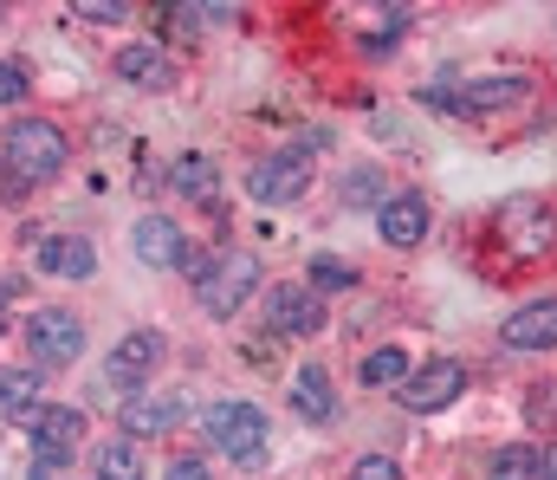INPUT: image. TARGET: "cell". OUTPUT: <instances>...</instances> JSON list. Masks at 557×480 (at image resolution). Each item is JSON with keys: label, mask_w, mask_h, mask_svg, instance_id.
<instances>
[{"label": "cell", "mask_w": 557, "mask_h": 480, "mask_svg": "<svg viewBox=\"0 0 557 480\" xmlns=\"http://www.w3.org/2000/svg\"><path fill=\"white\" fill-rule=\"evenodd\" d=\"M65 131L59 124H46V118H20L7 137H0V169L13 175V182H26V188H39V182H52L59 169H65Z\"/></svg>", "instance_id": "1"}, {"label": "cell", "mask_w": 557, "mask_h": 480, "mask_svg": "<svg viewBox=\"0 0 557 480\" xmlns=\"http://www.w3.org/2000/svg\"><path fill=\"white\" fill-rule=\"evenodd\" d=\"M201 429H208V442L214 448H227V461L234 468H260L267 461V409L260 403H214L208 416H201Z\"/></svg>", "instance_id": "2"}, {"label": "cell", "mask_w": 557, "mask_h": 480, "mask_svg": "<svg viewBox=\"0 0 557 480\" xmlns=\"http://www.w3.org/2000/svg\"><path fill=\"white\" fill-rule=\"evenodd\" d=\"M253 286H260V254H240V247H227L221 254V267L195 286V299H201V312H214V319H234L247 299H253Z\"/></svg>", "instance_id": "3"}, {"label": "cell", "mask_w": 557, "mask_h": 480, "mask_svg": "<svg viewBox=\"0 0 557 480\" xmlns=\"http://www.w3.org/2000/svg\"><path fill=\"white\" fill-rule=\"evenodd\" d=\"M305 188H311V157L305 150H278V157H260L247 169V195L260 208H292V201H305Z\"/></svg>", "instance_id": "4"}, {"label": "cell", "mask_w": 557, "mask_h": 480, "mask_svg": "<svg viewBox=\"0 0 557 480\" xmlns=\"http://www.w3.org/2000/svg\"><path fill=\"white\" fill-rule=\"evenodd\" d=\"M26 435H33V461L52 475V468L72 461V448H78V435H85V416H78L72 403H39V409L26 416Z\"/></svg>", "instance_id": "5"}, {"label": "cell", "mask_w": 557, "mask_h": 480, "mask_svg": "<svg viewBox=\"0 0 557 480\" xmlns=\"http://www.w3.org/2000/svg\"><path fill=\"white\" fill-rule=\"evenodd\" d=\"M499 247L506 254H519V260H532V254H545L557 241V214L545 208V201H532V195H512L506 208H499Z\"/></svg>", "instance_id": "6"}, {"label": "cell", "mask_w": 557, "mask_h": 480, "mask_svg": "<svg viewBox=\"0 0 557 480\" xmlns=\"http://www.w3.org/2000/svg\"><path fill=\"white\" fill-rule=\"evenodd\" d=\"M26 350L39 357V370H59V364H72V357H85V324L72 319L65 306H39V312L26 319Z\"/></svg>", "instance_id": "7"}, {"label": "cell", "mask_w": 557, "mask_h": 480, "mask_svg": "<svg viewBox=\"0 0 557 480\" xmlns=\"http://www.w3.org/2000/svg\"><path fill=\"white\" fill-rule=\"evenodd\" d=\"M460 390H467V370H460L454 357H428L421 370H409V383H403L396 396H403V409H416V416H434V409H447Z\"/></svg>", "instance_id": "8"}, {"label": "cell", "mask_w": 557, "mask_h": 480, "mask_svg": "<svg viewBox=\"0 0 557 480\" xmlns=\"http://www.w3.org/2000/svg\"><path fill=\"white\" fill-rule=\"evenodd\" d=\"M169 357V344H162V331H131V337H117L111 344V364H104V377L111 383H124V390H137L156 377V364Z\"/></svg>", "instance_id": "9"}, {"label": "cell", "mask_w": 557, "mask_h": 480, "mask_svg": "<svg viewBox=\"0 0 557 480\" xmlns=\"http://www.w3.org/2000/svg\"><path fill=\"white\" fill-rule=\"evenodd\" d=\"M33 267H39L46 280H91V273H98V247H91L85 234H46L39 254H33Z\"/></svg>", "instance_id": "10"}, {"label": "cell", "mask_w": 557, "mask_h": 480, "mask_svg": "<svg viewBox=\"0 0 557 480\" xmlns=\"http://www.w3.org/2000/svg\"><path fill=\"white\" fill-rule=\"evenodd\" d=\"M117 78L137 85V91H169V85H175V59H169L162 39H131V46L117 52Z\"/></svg>", "instance_id": "11"}, {"label": "cell", "mask_w": 557, "mask_h": 480, "mask_svg": "<svg viewBox=\"0 0 557 480\" xmlns=\"http://www.w3.org/2000/svg\"><path fill=\"white\" fill-rule=\"evenodd\" d=\"M267 324H273V337H311L324 324V306L311 286H278L267 299Z\"/></svg>", "instance_id": "12"}, {"label": "cell", "mask_w": 557, "mask_h": 480, "mask_svg": "<svg viewBox=\"0 0 557 480\" xmlns=\"http://www.w3.org/2000/svg\"><path fill=\"white\" fill-rule=\"evenodd\" d=\"M519 98H532V78H525V72H499V78H473L467 91H454V104H460V118H486V111H506V104H519Z\"/></svg>", "instance_id": "13"}, {"label": "cell", "mask_w": 557, "mask_h": 480, "mask_svg": "<svg viewBox=\"0 0 557 480\" xmlns=\"http://www.w3.org/2000/svg\"><path fill=\"white\" fill-rule=\"evenodd\" d=\"M376 227H383L389 247H421V241H428V201H421V195H389V201H376Z\"/></svg>", "instance_id": "14"}, {"label": "cell", "mask_w": 557, "mask_h": 480, "mask_svg": "<svg viewBox=\"0 0 557 480\" xmlns=\"http://www.w3.org/2000/svg\"><path fill=\"white\" fill-rule=\"evenodd\" d=\"M292 409H298L305 422H337V383H331L324 364H298V377H292Z\"/></svg>", "instance_id": "15"}, {"label": "cell", "mask_w": 557, "mask_h": 480, "mask_svg": "<svg viewBox=\"0 0 557 480\" xmlns=\"http://www.w3.org/2000/svg\"><path fill=\"white\" fill-rule=\"evenodd\" d=\"M169 188H175L182 201H208V208H214V195H221V162L208 157V150H182V157L169 162Z\"/></svg>", "instance_id": "16"}, {"label": "cell", "mask_w": 557, "mask_h": 480, "mask_svg": "<svg viewBox=\"0 0 557 480\" xmlns=\"http://www.w3.org/2000/svg\"><path fill=\"white\" fill-rule=\"evenodd\" d=\"M506 344L512 350H557V299H532L506 319Z\"/></svg>", "instance_id": "17"}, {"label": "cell", "mask_w": 557, "mask_h": 480, "mask_svg": "<svg viewBox=\"0 0 557 480\" xmlns=\"http://www.w3.org/2000/svg\"><path fill=\"white\" fill-rule=\"evenodd\" d=\"M131 247H137L143 267H175V260L188 254V241H182V227H175L169 214H143L137 234H131Z\"/></svg>", "instance_id": "18"}, {"label": "cell", "mask_w": 557, "mask_h": 480, "mask_svg": "<svg viewBox=\"0 0 557 480\" xmlns=\"http://www.w3.org/2000/svg\"><path fill=\"white\" fill-rule=\"evenodd\" d=\"M182 416H188L182 396H137V403H124V435H162Z\"/></svg>", "instance_id": "19"}, {"label": "cell", "mask_w": 557, "mask_h": 480, "mask_svg": "<svg viewBox=\"0 0 557 480\" xmlns=\"http://www.w3.org/2000/svg\"><path fill=\"white\" fill-rule=\"evenodd\" d=\"M363 383H370V390H403V383H409V350H403V344L370 350V357H363Z\"/></svg>", "instance_id": "20"}, {"label": "cell", "mask_w": 557, "mask_h": 480, "mask_svg": "<svg viewBox=\"0 0 557 480\" xmlns=\"http://www.w3.org/2000/svg\"><path fill=\"white\" fill-rule=\"evenodd\" d=\"M0 409L20 422V416H33L39 409V377L33 370H0Z\"/></svg>", "instance_id": "21"}, {"label": "cell", "mask_w": 557, "mask_h": 480, "mask_svg": "<svg viewBox=\"0 0 557 480\" xmlns=\"http://www.w3.org/2000/svg\"><path fill=\"white\" fill-rule=\"evenodd\" d=\"M486 480H539V448H532V442H506V448L493 455V475Z\"/></svg>", "instance_id": "22"}, {"label": "cell", "mask_w": 557, "mask_h": 480, "mask_svg": "<svg viewBox=\"0 0 557 480\" xmlns=\"http://www.w3.org/2000/svg\"><path fill=\"white\" fill-rule=\"evenodd\" d=\"M98 480H143V461H137V448H131L124 435L98 448Z\"/></svg>", "instance_id": "23"}, {"label": "cell", "mask_w": 557, "mask_h": 480, "mask_svg": "<svg viewBox=\"0 0 557 480\" xmlns=\"http://www.w3.org/2000/svg\"><path fill=\"white\" fill-rule=\"evenodd\" d=\"M311 286H357V273H350L344 260H331V254H318V260H311Z\"/></svg>", "instance_id": "24"}, {"label": "cell", "mask_w": 557, "mask_h": 480, "mask_svg": "<svg viewBox=\"0 0 557 480\" xmlns=\"http://www.w3.org/2000/svg\"><path fill=\"white\" fill-rule=\"evenodd\" d=\"M20 98H26V72H20L13 59H0V111H7V104H20Z\"/></svg>", "instance_id": "25"}, {"label": "cell", "mask_w": 557, "mask_h": 480, "mask_svg": "<svg viewBox=\"0 0 557 480\" xmlns=\"http://www.w3.org/2000/svg\"><path fill=\"white\" fill-rule=\"evenodd\" d=\"M350 480H403V468H396L389 455H363V461L350 468Z\"/></svg>", "instance_id": "26"}, {"label": "cell", "mask_w": 557, "mask_h": 480, "mask_svg": "<svg viewBox=\"0 0 557 480\" xmlns=\"http://www.w3.org/2000/svg\"><path fill=\"white\" fill-rule=\"evenodd\" d=\"M182 267H188V273H195V286H201V280L221 267V254H208V247H188V254H182Z\"/></svg>", "instance_id": "27"}, {"label": "cell", "mask_w": 557, "mask_h": 480, "mask_svg": "<svg viewBox=\"0 0 557 480\" xmlns=\"http://www.w3.org/2000/svg\"><path fill=\"white\" fill-rule=\"evenodd\" d=\"M169 480H214V475H208V461L182 455V461H169Z\"/></svg>", "instance_id": "28"}, {"label": "cell", "mask_w": 557, "mask_h": 480, "mask_svg": "<svg viewBox=\"0 0 557 480\" xmlns=\"http://www.w3.org/2000/svg\"><path fill=\"white\" fill-rule=\"evenodd\" d=\"M78 20H98V26H111V20H124V7H98V0H85V7H78Z\"/></svg>", "instance_id": "29"}, {"label": "cell", "mask_w": 557, "mask_h": 480, "mask_svg": "<svg viewBox=\"0 0 557 480\" xmlns=\"http://www.w3.org/2000/svg\"><path fill=\"white\" fill-rule=\"evenodd\" d=\"M344 195H350V201H363V195H376V175H350V182H344Z\"/></svg>", "instance_id": "30"}, {"label": "cell", "mask_w": 557, "mask_h": 480, "mask_svg": "<svg viewBox=\"0 0 557 480\" xmlns=\"http://www.w3.org/2000/svg\"><path fill=\"white\" fill-rule=\"evenodd\" d=\"M539 480H557V448H545V455H539Z\"/></svg>", "instance_id": "31"}]
</instances>
